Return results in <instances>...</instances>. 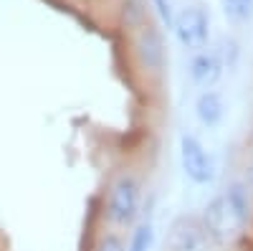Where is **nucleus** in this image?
Masks as SVG:
<instances>
[{"label":"nucleus","mask_w":253,"mask_h":251,"mask_svg":"<svg viewBox=\"0 0 253 251\" xmlns=\"http://www.w3.org/2000/svg\"><path fill=\"white\" fill-rule=\"evenodd\" d=\"M228 208L233 211V216L238 218V223L243 228L251 226V218H253V193L246 180H230L225 185V191H220Z\"/></svg>","instance_id":"nucleus-8"},{"label":"nucleus","mask_w":253,"mask_h":251,"mask_svg":"<svg viewBox=\"0 0 253 251\" xmlns=\"http://www.w3.org/2000/svg\"><path fill=\"white\" fill-rule=\"evenodd\" d=\"M225 66H223V58L215 49H203L198 53L190 56V64H187V74L190 81L203 92V89H215V84L220 81Z\"/></svg>","instance_id":"nucleus-7"},{"label":"nucleus","mask_w":253,"mask_h":251,"mask_svg":"<svg viewBox=\"0 0 253 251\" xmlns=\"http://www.w3.org/2000/svg\"><path fill=\"white\" fill-rule=\"evenodd\" d=\"M215 51H218V53H220V58H223V66H225L228 71H233V69H236V64H238V56H241L238 41H236V38H230V36H223V38L218 41Z\"/></svg>","instance_id":"nucleus-12"},{"label":"nucleus","mask_w":253,"mask_h":251,"mask_svg":"<svg viewBox=\"0 0 253 251\" xmlns=\"http://www.w3.org/2000/svg\"><path fill=\"white\" fill-rule=\"evenodd\" d=\"M172 33L177 38V44L190 51V53H198L203 49H208L210 44V13L205 5H185L177 10L175 15V23H172Z\"/></svg>","instance_id":"nucleus-3"},{"label":"nucleus","mask_w":253,"mask_h":251,"mask_svg":"<svg viewBox=\"0 0 253 251\" xmlns=\"http://www.w3.org/2000/svg\"><path fill=\"white\" fill-rule=\"evenodd\" d=\"M142 211V178L124 167L119 170L107 188L104 198V218L112 228H134Z\"/></svg>","instance_id":"nucleus-1"},{"label":"nucleus","mask_w":253,"mask_h":251,"mask_svg":"<svg viewBox=\"0 0 253 251\" xmlns=\"http://www.w3.org/2000/svg\"><path fill=\"white\" fill-rule=\"evenodd\" d=\"M246 183H248V188H251V193H253V162L246 167Z\"/></svg>","instance_id":"nucleus-15"},{"label":"nucleus","mask_w":253,"mask_h":251,"mask_svg":"<svg viewBox=\"0 0 253 251\" xmlns=\"http://www.w3.org/2000/svg\"><path fill=\"white\" fill-rule=\"evenodd\" d=\"M152 246H155V223L139 221L132 228V236L126 241V251H152Z\"/></svg>","instance_id":"nucleus-11"},{"label":"nucleus","mask_w":253,"mask_h":251,"mask_svg":"<svg viewBox=\"0 0 253 251\" xmlns=\"http://www.w3.org/2000/svg\"><path fill=\"white\" fill-rule=\"evenodd\" d=\"M152 3V8H155V15H157V20H160V26L162 28H172V23H175V8H172V3L170 0H150Z\"/></svg>","instance_id":"nucleus-14"},{"label":"nucleus","mask_w":253,"mask_h":251,"mask_svg":"<svg viewBox=\"0 0 253 251\" xmlns=\"http://www.w3.org/2000/svg\"><path fill=\"white\" fill-rule=\"evenodd\" d=\"M218 5L225 20L233 26H246L253 20V0H218Z\"/></svg>","instance_id":"nucleus-10"},{"label":"nucleus","mask_w":253,"mask_h":251,"mask_svg":"<svg viewBox=\"0 0 253 251\" xmlns=\"http://www.w3.org/2000/svg\"><path fill=\"white\" fill-rule=\"evenodd\" d=\"M180 167L185 178L195 185H210L215 180V160L203 140L193 132L180 135Z\"/></svg>","instance_id":"nucleus-5"},{"label":"nucleus","mask_w":253,"mask_h":251,"mask_svg":"<svg viewBox=\"0 0 253 251\" xmlns=\"http://www.w3.org/2000/svg\"><path fill=\"white\" fill-rule=\"evenodd\" d=\"M167 251H210V239L200 223V216H177L167 228Z\"/></svg>","instance_id":"nucleus-6"},{"label":"nucleus","mask_w":253,"mask_h":251,"mask_svg":"<svg viewBox=\"0 0 253 251\" xmlns=\"http://www.w3.org/2000/svg\"><path fill=\"white\" fill-rule=\"evenodd\" d=\"M132 53L137 66L147 76H162L167 69V46H165V36L157 23H144L134 28L132 36Z\"/></svg>","instance_id":"nucleus-2"},{"label":"nucleus","mask_w":253,"mask_h":251,"mask_svg":"<svg viewBox=\"0 0 253 251\" xmlns=\"http://www.w3.org/2000/svg\"><path fill=\"white\" fill-rule=\"evenodd\" d=\"M94 251H126V239L119 231H107L99 236Z\"/></svg>","instance_id":"nucleus-13"},{"label":"nucleus","mask_w":253,"mask_h":251,"mask_svg":"<svg viewBox=\"0 0 253 251\" xmlns=\"http://www.w3.org/2000/svg\"><path fill=\"white\" fill-rule=\"evenodd\" d=\"M195 117L203 127L215 130L225 119V99L218 89H203L195 99Z\"/></svg>","instance_id":"nucleus-9"},{"label":"nucleus","mask_w":253,"mask_h":251,"mask_svg":"<svg viewBox=\"0 0 253 251\" xmlns=\"http://www.w3.org/2000/svg\"><path fill=\"white\" fill-rule=\"evenodd\" d=\"M200 223H203L205 234H208V239H210L213 246H230L246 231V228L238 223V218L233 216V211L228 208L223 193L213 196L205 203L203 213H200Z\"/></svg>","instance_id":"nucleus-4"}]
</instances>
